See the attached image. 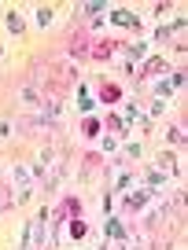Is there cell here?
<instances>
[{"instance_id":"1","label":"cell","mask_w":188,"mask_h":250,"mask_svg":"<svg viewBox=\"0 0 188 250\" xmlns=\"http://www.w3.org/2000/svg\"><path fill=\"white\" fill-rule=\"evenodd\" d=\"M118 48H122L118 41H100V44L93 48V59H111V55H115Z\"/></svg>"},{"instance_id":"2","label":"cell","mask_w":188,"mask_h":250,"mask_svg":"<svg viewBox=\"0 0 188 250\" xmlns=\"http://www.w3.org/2000/svg\"><path fill=\"white\" fill-rule=\"evenodd\" d=\"M144 203H148V191H144V188H141V191H133V195L125 199V206H129V210H141Z\"/></svg>"},{"instance_id":"3","label":"cell","mask_w":188,"mask_h":250,"mask_svg":"<svg viewBox=\"0 0 188 250\" xmlns=\"http://www.w3.org/2000/svg\"><path fill=\"white\" fill-rule=\"evenodd\" d=\"M118 96H122V92H118V85H103V88H100V100H103V103H115Z\"/></svg>"},{"instance_id":"4","label":"cell","mask_w":188,"mask_h":250,"mask_svg":"<svg viewBox=\"0 0 188 250\" xmlns=\"http://www.w3.org/2000/svg\"><path fill=\"white\" fill-rule=\"evenodd\" d=\"M159 70H166V59H148L141 74H159Z\"/></svg>"},{"instance_id":"5","label":"cell","mask_w":188,"mask_h":250,"mask_svg":"<svg viewBox=\"0 0 188 250\" xmlns=\"http://www.w3.org/2000/svg\"><path fill=\"white\" fill-rule=\"evenodd\" d=\"M0 206H11V191L4 184H0Z\"/></svg>"}]
</instances>
